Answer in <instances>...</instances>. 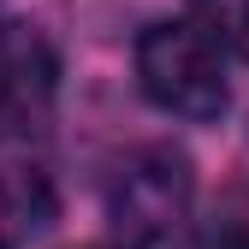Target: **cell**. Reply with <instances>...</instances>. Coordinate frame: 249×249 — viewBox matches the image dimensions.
<instances>
[{
	"instance_id": "cell-1",
	"label": "cell",
	"mask_w": 249,
	"mask_h": 249,
	"mask_svg": "<svg viewBox=\"0 0 249 249\" xmlns=\"http://www.w3.org/2000/svg\"><path fill=\"white\" fill-rule=\"evenodd\" d=\"M137 83L172 119H220L231 107L220 42L202 24H148L137 36Z\"/></svg>"
},
{
	"instance_id": "cell-2",
	"label": "cell",
	"mask_w": 249,
	"mask_h": 249,
	"mask_svg": "<svg viewBox=\"0 0 249 249\" xmlns=\"http://www.w3.org/2000/svg\"><path fill=\"white\" fill-rule=\"evenodd\" d=\"M190 160L172 148H148L137 154L131 166H119V184H113V213L119 226L131 231L137 243H154V237H172L178 220L190 213Z\"/></svg>"
},
{
	"instance_id": "cell-3",
	"label": "cell",
	"mask_w": 249,
	"mask_h": 249,
	"mask_svg": "<svg viewBox=\"0 0 249 249\" xmlns=\"http://www.w3.org/2000/svg\"><path fill=\"white\" fill-rule=\"evenodd\" d=\"M59 59L36 24H0V124H36L53 101Z\"/></svg>"
},
{
	"instance_id": "cell-4",
	"label": "cell",
	"mask_w": 249,
	"mask_h": 249,
	"mask_svg": "<svg viewBox=\"0 0 249 249\" xmlns=\"http://www.w3.org/2000/svg\"><path fill=\"white\" fill-rule=\"evenodd\" d=\"M53 226V184L36 166H0V249H24Z\"/></svg>"
},
{
	"instance_id": "cell-5",
	"label": "cell",
	"mask_w": 249,
	"mask_h": 249,
	"mask_svg": "<svg viewBox=\"0 0 249 249\" xmlns=\"http://www.w3.org/2000/svg\"><path fill=\"white\" fill-rule=\"evenodd\" d=\"M190 12L202 18V30L220 48L249 59V0H190Z\"/></svg>"
},
{
	"instance_id": "cell-6",
	"label": "cell",
	"mask_w": 249,
	"mask_h": 249,
	"mask_svg": "<svg viewBox=\"0 0 249 249\" xmlns=\"http://www.w3.org/2000/svg\"><path fill=\"white\" fill-rule=\"evenodd\" d=\"M208 249H249V231H226L220 243H208Z\"/></svg>"
}]
</instances>
